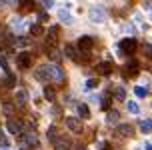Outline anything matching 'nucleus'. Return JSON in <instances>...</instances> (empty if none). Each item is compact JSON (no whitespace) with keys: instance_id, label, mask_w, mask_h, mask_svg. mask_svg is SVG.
Returning a JSON list of instances; mask_svg holds the SVG:
<instances>
[{"instance_id":"obj_1","label":"nucleus","mask_w":152,"mask_h":150,"mask_svg":"<svg viewBox=\"0 0 152 150\" xmlns=\"http://www.w3.org/2000/svg\"><path fill=\"white\" fill-rule=\"evenodd\" d=\"M8 130L16 136H22L24 130H26V122L24 120H18V118H10L8 120Z\"/></svg>"},{"instance_id":"obj_2","label":"nucleus","mask_w":152,"mask_h":150,"mask_svg":"<svg viewBox=\"0 0 152 150\" xmlns=\"http://www.w3.org/2000/svg\"><path fill=\"white\" fill-rule=\"evenodd\" d=\"M120 50L124 54H134L138 50V42L134 40V38H124V40H120Z\"/></svg>"},{"instance_id":"obj_3","label":"nucleus","mask_w":152,"mask_h":150,"mask_svg":"<svg viewBox=\"0 0 152 150\" xmlns=\"http://www.w3.org/2000/svg\"><path fill=\"white\" fill-rule=\"evenodd\" d=\"M58 38H60V28L58 26H50L48 34H46V44H48V48H56Z\"/></svg>"},{"instance_id":"obj_4","label":"nucleus","mask_w":152,"mask_h":150,"mask_svg":"<svg viewBox=\"0 0 152 150\" xmlns=\"http://www.w3.org/2000/svg\"><path fill=\"white\" fill-rule=\"evenodd\" d=\"M66 128H68L70 132H74V134H80L82 132V122L78 118H74V116H68L66 118Z\"/></svg>"},{"instance_id":"obj_5","label":"nucleus","mask_w":152,"mask_h":150,"mask_svg":"<svg viewBox=\"0 0 152 150\" xmlns=\"http://www.w3.org/2000/svg\"><path fill=\"white\" fill-rule=\"evenodd\" d=\"M54 144V150H70V140L66 136H56L52 140Z\"/></svg>"},{"instance_id":"obj_6","label":"nucleus","mask_w":152,"mask_h":150,"mask_svg":"<svg viewBox=\"0 0 152 150\" xmlns=\"http://www.w3.org/2000/svg\"><path fill=\"white\" fill-rule=\"evenodd\" d=\"M16 62H18V66H20V68H30V64H32V54H30V52L18 54Z\"/></svg>"},{"instance_id":"obj_7","label":"nucleus","mask_w":152,"mask_h":150,"mask_svg":"<svg viewBox=\"0 0 152 150\" xmlns=\"http://www.w3.org/2000/svg\"><path fill=\"white\" fill-rule=\"evenodd\" d=\"M48 76H50V78H54L56 82H62V80H64V72H62V70L56 66V64L48 66Z\"/></svg>"},{"instance_id":"obj_8","label":"nucleus","mask_w":152,"mask_h":150,"mask_svg":"<svg viewBox=\"0 0 152 150\" xmlns=\"http://www.w3.org/2000/svg\"><path fill=\"white\" fill-rule=\"evenodd\" d=\"M92 44H94V40H92L90 36H80V38H78V48L84 50V52L92 50Z\"/></svg>"},{"instance_id":"obj_9","label":"nucleus","mask_w":152,"mask_h":150,"mask_svg":"<svg viewBox=\"0 0 152 150\" xmlns=\"http://www.w3.org/2000/svg\"><path fill=\"white\" fill-rule=\"evenodd\" d=\"M116 134H118V136H124V138H130V136L134 134V128L130 126V124H118Z\"/></svg>"},{"instance_id":"obj_10","label":"nucleus","mask_w":152,"mask_h":150,"mask_svg":"<svg viewBox=\"0 0 152 150\" xmlns=\"http://www.w3.org/2000/svg\"><path fill=\"white\" fill-rule=\"evenodd\" d=\"M64 54H66V58L78 62V50H76L74 44H66V46H64Z\"/></svg>"},{"instance_id":"obj_11","label":"nucleus","mask_w":152,"mask_h":150,"mask_svg":"<svg viewBox=\"0 0 152 150\" xmlns=\"http://www.w3.org/2000/svg\"><path fill=\"white\" fill-rule=\"evenodd\" d=\"M34 76H36V80H40V82H46L50 76H48V66H40L34 70Z\"/></svg>"},{"instance_id":"obj_12","label":"nucleus","mask_w":152,"mask_h":150,"mask_svg":"<svg viewBox=\"0 0 152 150\" xmlns=\"http://www.w3.org/2000/svg\"><path fill=\"white\" fill-rule=\"evenodd\" d=\"M22 140H24V144H26V146H38V138H36V134H34V132H24V134H22Z\"/></svg>"},{"instance_id":"obj_13","label":"nucleus","mask_w":152,"mask_h":150,"mask_svg":"<svg viewBox=\"0 0 152 150\" xmlns=\"http://www.w3.org/2000/svg\"><path fill=\"white\" fill-rule=\"evenodd\" d=\"M124 74H126V76H136L138 74V60H134V58H132V60H130V62H128V66H126V68H124Z\"/></svg>"},{"instance_id":"obj_14","label":"nucleus","mask_w":152,"mask_h":150,"mask_svg":"<svg viewBox=\"0 0 152 150\" xmlns=\"http://www.w3.org/2000/svg\"><path fill=\"white\" fill-rule=\"evenodd\" d=\"M98 72L102 76H108L110 72H112V66H110V62H108V60H104V62H100V64H98Z\"/></svg>"},{"instance_id":"obj_15","label":"nucleus","mask_w":152,"mask_h":150,"mask_svg":"<svg viewBox=\"0 0 152 150\" xmlns=\"http://www.w3.org/2000/svg\"><path fill=\"white\" fill-rule=\"evenodd\" d=\"M26 102H28V94H26V90H18V92H16V104L24 106Z\"/></svg>"},{"instance_id":"obj_16","label":"nucleus","mask_w":152,"mask_h":150,"mask_svg":"<svg viewBox=\"0 0 152 150\" xmlns=\"http://www.w3.org/2000/svg\"><path fill=\"white\" fill-rule=\"evenodd\" d=\"M140 132H144V134L152 132V118H146L140 122Z\"/></svg>"},{"instance_id":"obj_17","label":"nucleus","mask_w":152,"mask_h":150,"mask_svg":"<svg viewBox=\"0 0 152 150\" xmlns=\"http://www.w3.org/2000/svg\"><path fill=\"white\" fill-rule=\"evenodd\" d=\"M34 8V0H20V10L22 12H30Z\"/></svg>"},{"instance_id":"obj_18","label":"nucleus","mask_w":152,"mask_h":150,"mask_svg":"<svg viewBox=\"0 0 152 150\" xmlns=\"http://www.w3.org/2000/svg\"><path fill=\"white\" fill-rule=\"evenodd\" d=\"M2 112L6 114V116H12L14 114V104L12 102H2Z\"/></svg>"},{"instance_id":"obj_19","label":"nucleus","mask_w":152,"mask_h":150,"mask_svg":"<svg viewBox=\"0 0 152 150\" xmlns=\"http://www.w3.org/2000/svg\"><path fill=\"white\" fill-rule=\"evenodd\" d=\"M76 110H78V114H80L82 118H90V110H88V106H86V104H78Z\"/></svg>"},{"instance_id":"obj_20","label":"nucleus","mask_w":152,"mask_h":150,"mask_svg":"<svg viewBox=\"0 0 152 150\" xmlns=\"http://www.w3.org/2000/svg\"><path fill=\"white\" fill-rule=\"evenodd\" d=\"M4 86H6V88H14L16 86V76L6 74V78H4Z\"/></svg>"},{"instance_id":"obj_21","label":"nucleus","mask_w":152,"mask_h":150,"mask_svg":"<svg viewBox=\"0 0 152 150\" xmlns=\"http://www.w3.org/2000/svg\"><path fill=\"white\" fill-rule=\"evenodd\" d=\"M48 58H52L54 62H60V52L56 48H48Z\"/></svg>"},{"instance_id":"obj_22","label":"nucleus","mask_w":152,"mask_h":150,"mask_svg":"<svg viewBox=\"0 0 152 150\" xmlns=\"http://www.w3.org/2000/svg\"><path fill=\"white\" fill-rule=\"evenodd\" d=\"M114 96H116V100H120V102H122V100H126V90L122 88V86H120V88H116V90H114Z\"/></svg>"},{"instance_id":"obj_23","label":"nucleus","mask_w":152,"mask_h":150,"mask_svg":"<svg viewBox=\"0 0 152 150\" xmlns=\"http://www.w3.org/2000/svg\"><path fill=\"white\" fill-rule=\"evenodd\" d=\"M42 32H44V28H42L40 24H34V26H30V34H32V36H40Z\"/></svg>"},{"instance_id":"obj_24","label":"nucleus","mask_w":152,"mask_h":150,"mask_svg":"<svg viewBox=\"0 0 152 150\" xmlns=\"http://www.w3.org/2000/svg\"><path fill=\"white\" fill-rule=\"evenodd\" d=\"M134 94H136L138 98H146V94H148V90H146L144 86H136V88H134Z\"/></svg>"},{"instance_id":"obj_25","label":"nucleus","mask_w":152,"mask_h":150,"mask_svg":"<svg viewBox=\"0 0 152 150\" xmlns=\"http://www.w3.org/2000/svg\"><path fill=\"white\" fill-rule=\"evenodd\" d=\"M126 108H128V112H132V114H138V112H140V106H138L136 102H128V104H126Z\"/></svg>"},{"instance_id":"obj_26","label":"nucleus","mask_w":152,"mask_h":150,"mask_svg":"<svg viewBox=\"0 0 152 150\" xmlns=\"http://www.w3.org/2000/svg\"><path fill=\"white\" fill-rule=\"evenodd\" d=\"M118 118H120V114L116 112V110H108V116H106V120H108V122H116Z\"/></svg>"},{"instance_id":"obj_27","label":"nucleus","mask_w":152,"mask_h":150,"mask_svg":"<svg viewBox=\"0 0 152 150\" xmlns=\"http://www.w3.org/2000/svg\"><path fill=\"white\" fill-rule=\"evenodd\" d=\"M44 98L46 100H54V88L52 86H46L44 88Z\"/></svg>"},{"instance_id":"obj_28","label":"nucleus","mask_w":152,"mask_h":150,"mask_svg":"<svg viewBox=\"0 0 152 150\" xmlns=\"http://www.w3.org/2000/svg\"><path fill=\"white\" fill-rule=\"evenodd\" d=\"M100 104H102V110H110V106H112V102H110V98H108V96H104Z\"/></svg>"},{"instance_id":"obj_29","label":"nucleus","mask_w":152,"mask_h":150,"mask_svg":"<svg viewBox=\"0 0 152 150\" xmlns=\"http://www.w3.org/2000/svg\"><path fill=\"white\" fill-rule=\"evenodd\" d=\"M46 134H48V138H50V140H54V138L58 136V130H56L54 126H50V128H48V132H46Z\"/></svg>"},{"instance_id":"obj_30","label":"nucleus","mask_w":152,"mask_h":150,"mask_svg":"<svg viewBox=\"0 0 152 150\" xmlns=\"http://www.w3.org/2000/svg\"><path fill=\"white\" fill-rule=\"evenodd\" d=\"M142 50H144V54L148 56V58H152V44H144V46H142Z\"/></svg>"},{"instance_id":"obj_31","label":"nucleus","mask_w":152,"mask_h":150,"mask_svg":"<svg viewBox=\"0 0 152 150\" xmlns=\"http://www.w3.org/2000/svg\"><path fill=\"white\" fill-rule=\"evenodd\" d=\"M16 44H18V46H28V38H18Z\"/></svg>"},{"instance_id":"obj_32","label":"nucleus","mask_w":152,"mask_h":150,"mask_svg":"<svg viewBox=\"0 0 152 150\" xmlns=\"http://www.w3.org/2000/svg\"><path fill=\"white\" fill-rule=\"evenodd\" d=\"M94 86H98V78H90L88 80V88H94Z\"/></svg>"},{"instance_id":"obj_33","label":"nucleus","mask_w":152,"mask_h":150,"mask_svg":"<svg viewBox=\"0 0 152 150\" xmlns=\"http://www.w3.org/2000/svg\"><path fill=\"white\" fill-rule=\"evenodd\" d=\"M0 142L4 144V146H8V140H6V134H4V132H2V130H0Z\"/></svg>"},{"instance_id":"obj_34","label":"nucleus","mask_w":152,"mask_h":150,"mask_svg":"<svg viewBox=\"0 0 152 150\" xmlns=\"http://www.w3.org/2000/svg\"><path fill=\"white\" fill-rule=\"evenodd\" d=\"M0 66L4 68V70H8V62H6V58H4V56H0Z\"/></svg>"},{"instance_id":"obj_35","label":"nucleus","mask_w":152,"mask_h":150,"mask_svg":"<svg viewBox=\"0 0 152 150\" xmlns=\"http://www.w3.org/2000/svg\"><path fill=\"white\" fill-rule=\"evenodd\" d=\"M60 18H62V20H66V22H70V14H64V12H60Z\"/></svg>"},{"instance_id":"obj_36","label":"nucleus","mask_w":152,"mask_h":150,"mask_svg":"<svg viewBox=\"0 0 152 150\" xmlns=\"http://www.w3.org/2000/svg\"><path fill=\"white\" fill-rule=\"evenodd\" d=\"M102 150H112V148H110V144H108V142H102Z\"/></svg>"},{"instance_id":"obj_37","label":"nucleus","mask_w":152,"mask_h":150,"mask_svg":"<svg viewBox=\"0 0 152 150\" xmlns=\"http://www.w3.org/2000/svg\"><path fill=\"white\" fill-rule=\"evenodd\" d=\"M76 150H86V146H84V144H78V146H76Z\"/></svg>"},{"instance_id":"obj_38","label":"nucleus","mask_w":152,"mask_h":150,"mask_svg":"<svg viewBox=\"0 0 152 150\" xmlns=\"http://www.w3.org/2000/svg\"><path fill=\"white\" fill-rule=\"evenodd\" d=\"M144 148H146V150H152V144H146Z\"/></svg>"}]
</instances>
